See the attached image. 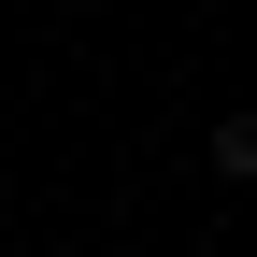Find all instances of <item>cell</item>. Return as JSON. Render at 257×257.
Returning <instances> with one entry per match:
<instances>
[{
    "mask_svg": "<svg viewBox=\"0 0 257 257\" xmlns=\"http://www.w3.org/2000/svg\"><path fill=\"white\" fill-rule=\"evenodd\" d=\"M214 172H229V186H257V114H229V128H214Z\"/></svg>",
    "mask_w": 257,
    "mask_h": 257,
    "instance_id": "6da1fadb",
    "label": "cell"
}]
</instances>
